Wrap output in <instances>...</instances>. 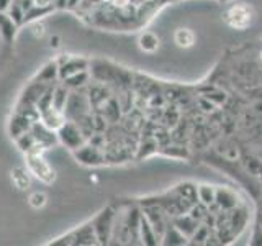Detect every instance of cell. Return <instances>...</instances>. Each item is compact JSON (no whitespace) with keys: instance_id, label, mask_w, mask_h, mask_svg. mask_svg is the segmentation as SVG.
I'll return each mask as SVG.
<instances>
[{"instance_id":"obj_7","label":"cell","mask_w":262,"mask_h":246,"mask_svg":"<svg viewBox=\"0 0 262 246\" xmlns=\"http://www.w3.org/2000/svg\"><path fill=\"white\" fill-rule=\"evenodd\" d=\"M112 2V5H115V7H125L129 0H110Z\"/></svg>"},{"instance_id":"obj_3","label":"cell","mask_w":262,"mask_h":246,"mask_svg":"<svg viewBox=\"0 0 262 246\" xmlns=\"http://www.w3.org/2000/svg\"><path fill=\"white\" fill-rule=\"evenodd\" d=\"M12 182L13 186L18 189V191H27L31 184V179H30V171H27L25 168H13L12 172Z\"/></svg>"},{"instance_id":"obj_2","label":"cell","mask_w":262,"mask_h":246,"mask_svg":"<svg viewBox=\"0 0 262 246\" xmlns=\"http://www.w3.org/2000/svg\"><path fill=\"white\" fill-rule=\"evenodd\" d=\"M254 18V12L249 5L246 4H237L234 7H231L226 12V22L229 27H233L236 30H244L248 28L251 22Z\"/></svg>"},{"instance_id":"obj_1","label":"cell","mask_w":262,"mask_h":246,"mask_svg":"<svg viewBox=\"0 0 262 246\" xmlns=\"http://www.w3.org/2000/svg\"><path fill=\"white\" fill-rule=\"evenodd\" d=\"M43 151H45V145H41L38 141L27 151L28 171L36 179L43 180L45 184H51L54 180V177H56L54 176V169L49 166L48 161L43 158Z\"/></svg>"},{"instance_id":"obj_9","label":"cell","mask_w":262,"mask_h":246,"mask_svg":"<svg viewBox=\"0 0 262 246\" xmlns=\"http://www.w3.org/2000/svg\"><path fill=\"white\" fill-rule=\"evenodd\" d=\"M260 56H262V54H260Z\"/></svg>"},{"instance_id":"obj_5","label":"cell","mask_w":262,"mask_h":246,"mask_svg":"<svg viewBox=\"0 0 262 246\" xmlns=\"http://www.w3.org/2000/svg\"><path fill=\"white\" fill-rule=\"evenodd\" d=\"M139 46H141V49H144V51H154V49H158L159 46V39L154 35H151V33H144L141 39H139Z\"/></svg>"},{"instance_id":"obj_8","label":"cell","mask_w":262,"mask_h":246,"mask_svg":"<svg viewBox=\"0 0 262 246\" xmlns=\"http://www.w3.org/2000/svg\"><path fill=\"white\" fill-rule=\"evenodd\" d=\"M33 4H35L36 7H46L51 4V0H33Z\"/></svg>"},{"instance_id":"obj_6","label":"cell","mask_w":262,"mask_h":246,"mask_svg":"<svg viewBox=\"0 0 262 246\" xmlns=\"http://www.w3.org/2000/svg\"><path fill=\"white\" fill-rule=\"evenodd\" d=\"M46 202H48V197H46V194H45V192H39V191L33 192V194L28 197V203L31 205L33 209H36V210L43 209L45 205H46Z\"/></svg>"},{"instance_id":"obj_4","label":"cell","mask_w":262,"mask_h":246,"mask_svg":"<svg viewBox=\"0 0 262 246\" xmlns=\"http://www.w3.org/2000/svg\"><path fill=\"white\" fill-rule=\"evenodd\" d=\"M174 39L180 48H190L195 41V35L188 28H179L174 35Z\"/></svg>"}]
</instances>
